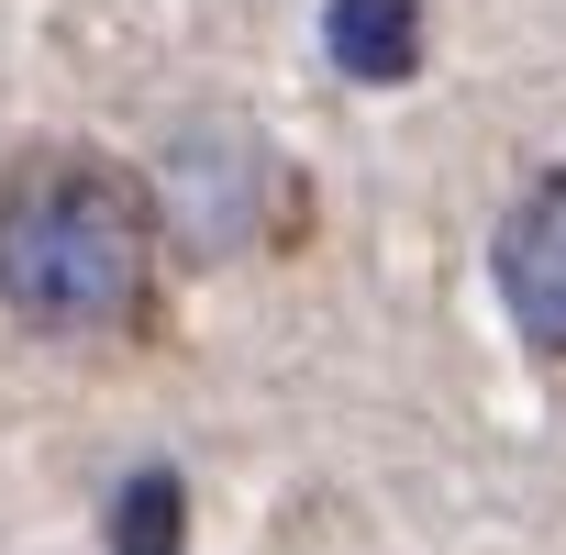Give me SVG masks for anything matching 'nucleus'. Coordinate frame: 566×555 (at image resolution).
Here are the masks:
<instances>
[{
	"instance_id": "obj_2",
	"label": "nucleus",
	"mask_w": 566,
	"mask_h": 555,
	"mask_svg": "<svg viewBox=\"0 0 566 555\" xmlns=\"http://www.w3.org/2000/svg\"><path fill=\"white\" fill-rule=\"evenodd\" d=\"M500 301L533 345L566 356V178H544L511 222H500Z\"/></svg>"
},
{
	"instance_id": "obj_3",
	"label": "nucleus",
	"mask_w": 566,
	"mask_h": 555,
	"mask_svg": "<svg viewBox=\"0 0 566 555\" xmlns=\"http://www.w3.org/2000/svg\"><path fill=\"white\" fill-rule=\"evenodd\" d=\"M323 56L345 78H367V90L411 78L422 67V0H334L323 12Z\"/></svg>"
},
{
	"instance_id": "obj_1",
	"label": "nucleus",
	"mask_w": 566,
	"mask_h": 555,
	"mask_svg": "<svg viewBox=\"0 0 566 555\" xmlns=\"http://www.w3.org/2000/svg\"><path fill=\"white\" fill-rule=\"evenodd\" d=\"M145 200L101 156H12L0 167V301L45 334H112L145 301Z\"/></svg>"
},
{
	"instance_id": "obj_4",
	"label": "nucleus",
	"mask_w": 566,
	"mask_h": 555,
	"mask_svg": "<svg viewBox=\"0 0 566 555\" xmlns=\"http://www.w3.org/2000/svg\"><path fill=\"white\" fill-rule=\"evenodd\" d=\"M112 555H178V478H167V467L123 478V500H112Z\"/></svg>"
}]
</instances>
